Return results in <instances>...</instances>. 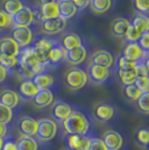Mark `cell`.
<instances>
[{"label":"cell","instance_id":"cell-1","mask_svg":"<svg viewBox=\"0 0 149 150\" xmlns=\"http://www.w3.org/2000/svg\"><path fill=\"white\" fill-rule=\"evenodd\" d=\"M65 134H80L92 137L93 132V117L90 113L81 110H73L72 113L62 123Z\"/></svg>","mask_w":149,"mask_h":150},{"label":"cell","instance_id":"cell-2","mask_svg":"<svg viewBox=\"0 0 149 150\" xmlns=\"http://www.w3.org/2000/svg\"><path fill=\"white\" fill-rule=\"evenodd\" d=\"M64 83L67 88L72 91H79L83 88L87 83V72L79 66H72L64 73Z\"/></svg>","mask_w":149,"mask_h":150},{"label":"cell","instance_id":"cell-3","mask_svg":"<svg viewBox=\"0 0 149 150\" xmlns=\"http://www.w3.org/2000/svg\"><path fill=\"white\" fill-rule=\"evenodd\" d=\"M56 42H57L56 38H50V36H38V37L34 38L31 47L33 48L39 62L50 65L48 64V53Z\"/></svg>","mask_w":149,"mask_h":150},{"label":"cell","instance_id":"cell-4","mask_svg":"<svg viewBox=\"0 0 149 150\" xmlns=\"http://www.w3.org/2000/svg\"><path fill=\"white\" fill-rule=\"evenodd\" d=\"M58 131V125L53 119H39L37 120V131L36 140L47 142L56 137Z\"/></svg>","mask_w":149,"mask_h":150},{"label":"cell","instance_id":"cell-5","mask_svg":"<svg viewBox=\"0 0 149 150\" xmlns=\"http://www.w3.org/2000/svg\"><path fill=\"white\" fill-rule=\"evenodd\" d=\"M116 108L108 102H99L93 106L92 117L101 123H109L116 118Z\"/></svg>","mask_w":149,"mask_h":150},{"label":"cell","instance_id":"cell-6","mask_svg":"<svg viewBox=\"0 0 149 150\" xmlns=\"http://www.w3.org/2000/svg\"><path fill=\"white\" fill-rule=\"evenodd\" d=\"M87 80L92 84H96V85H101L104 84L111 76V71L110 69H106L103 66H99V65H94V64H89L87 67Z\"/></svg>","mask_w":149,"mask_h":150},{"label":"cell","instance_id":"cell-7","mask_svg":"<svg viewBox=\"0 0 149 150\" xmlns=\"http://www.w3.org/2000/svg\"><path fill=\"white\" fill-rule=\"evenodd\" d=\"M10 37L20 48L29 47L34 40V35L31 27H13Z\"/></svg>","mask_w":149,"mask_h":150},{"label":"cell","instance_id":"cell-8","mask_svg":"<svg viewBox=\"0 0 149 150\" xmlns=\"http://www.w3.org/2000/svg\"><path fill=\"white\" fill-rule=\"evenodd\" d=\"M40 23V29L45 35L47 36H53L56 34L62 33L66 26H67V20L63 19L62 17H56L53 19H46L42 20Z\"/></svg>","mask_w":149,"mask_h":150},{"label":"cell","instance_id":"cell-9","mask_svg":"<svg viewBox=\"0 0 149 150\" xmlns=\"http://www.w3.org/2000/svg\"><path fill=\"white\" fill-rule=\"evenodd\" d=\"M124 58L132 62H143L147 59L148 53H145L137 43H127L122 50V55Z\"/></svg>","mask_w":149,"mask_h":150},{"label":"cell","instance_id":"cell-10","mask_svg":"<svg viewBox=\"0 0 149 150\" xmlns=\"http://www.w3.org/2000/svg\"><path fill=\"white\" fill-rule=\"evenodd\" d=\"M91 137L80 134H65L64 141L67 150H87Z\"/></svg>","mask_w":149,"mask_h":150},{"label":"cell","instance_id":"cell-11","mask_svg":"<svg viewBox=\"0 0 149 150\" xmlns=\"http://www.w3.org/2000/svg\"><path fill=\"white\" fill-rule=\"evenodd\" d=\"M34 23H35L34 10H31L29 7L24 6L18 13L13 16V27H29Z\"/></svg>","mask_w":149,"mask_h":150},{"label":"cell","instance_id":"cell-12","mask_svg":"<svg viewBox=\"0 0 149 150\" xmlns=\"http://www.w3.org/2000/svg\"><path fill=\"white\" fill-rule=\"evenodd\" d=\"M72 111L73 108L63 101H56L52 104L50 108V114L53 117V120L60 123H62L64 120L67 119V117L72 113Z\"/></svg>","mask_w":149,"mask_h":150},{"label":"cell","instance_id":"cell-13","mask_svg":"<svg viewBox=\"0 0 149 150\" xmlns=\"http://www.w3.org/2000/svg\"><path fill=\"white\" fill-rule=\"evenodd\" d=\"M17 130L20 133V136L35 137L37 131V120L28 115L21 117L17 121Z\"/></svg>","mask_w":149,"mask_h":150},{"label":"cell","instance_id":"cell-14","mask_svg":"<svg viewBox=\"0 0 149 150\" xmlns=\"http://www.w3.org/2000/svg\"><path fill=\"white\" fill-rule=\"evenodd\" d=\"M102 141L106 150H121L123 147V137L114 130H108L102 136Z\"/></svg>","mask_w":149,"mask_h":150},{"label":"cell","instance_id":"cell-15","mask_svg":"<svg viewBox=\"0 0 149 150\" xmlns=\"http://www.w3.org/2000/svg\"><path fill=\"white\" fill-rule=\"evenodd\" d=\"M90 64L103 66L106 69H110L114 64V58L110 52L106 50H98L92 53L90 57Z\"/></svg>","mask_w":149,"mask_h":150},{"label":"cell","instance_id":"cell-16","mask_svg":"<svg viewBox=\"0 0 149 150\" xmlns=\"http://www.w3.org/2000/svg\"><path fill=\"white\" fill-rule=\"evenodd\" d=\"M34 15H35V16L38 15V17L36 19H38L39 21L46 20V19H53V18H56V17H60L57 1L40 5L39 9H38V13H35V11H34Z\"/></svg>","mask_w":149,"mask_h":150},{"label":"cell","instance_id":"cell-17","mask_svg":"<svg viewBox=\"0 0 149 150\" xmlns=\"http://www.w3.org/2000/svg\"><path fill=\"white\" fill-rule=\"evenodd\" d=\"M39 91L31 80H24L18 85V95L21 100L31 101Z\"/></svg>","mask_w":149,"mask_h":150},{"label":"cell","instance_id":"cell-18","mask_svg":"<svg viewBox=\"0 0 149 150\" xmlns=\"http://www.w3.org/2000/svg\"><path fill=\"white\" fill-rule=\"evenodd\" d=\"M87 48L82 45L77 48L67 50L65 53V61L73 66H79L87 59Z\"/></svg>","mask_w":149,"mask_h":150},{"label":"cell","instance_id":"cell-19","mask_svg":"<svg viewBox=\"0 0 149 150\" xmlns=\"http://www.w3.org/2000/svg\"><path fill=\"white\" fill-rule=\"evenodd\" d=\"M21 102V99L19 98L18 93L13 90H2L0 92V104L7 106L11 110H15L18 108Z\"/></svg>","mask_w":149,"mask_h":150},{"label":"cell","instance_id":"cell-20","mask_svg":"<svg viewBox=\"0 0 149 150\" xmlns=\"http://www.w3.org/2000/svg\"><path fill=\"white\" fill-rule=\"evenodd\" d=\"M20 52V47L15 43L10 36H4L0 38V54L8 56L17 57Z\"/></svg>","mask_w":149,"mask_h":150},{"label":"cell","instance_id":"cell-21","mask_svg":"<svg viewBox=\"0 0 149 150\" xmlns=\"http://www.w3.org/2000/svg\"><path fill=\"white\" fill-rule=\"evenodd\" d=\"M31 101H33L34 105L39 108V109L47 108V106L52 105L54 103L53 91H50V90H39Z\"/></svg>","mask_w":149,"mask_h":150},{"label":"cell","instance_id":"cell-22","mask_svg":"<svg viewBox=\"0 0 149 150\" xmlns=\"http://www.w3.org/2000/svg\"><path fill=\"white\" fill-rule=\"evenodd\" d=\"M31 81L34 82V84L37 86L38 90H50L52 91V88L55 85V79L48 72H44V73L35 75Z\"/></svg>","mask_w":149,"mask_h":150},{"label":"cell","instance_id":"cell-23","mask_svg":"<svg viewBox=\"0 0 149 150\" xmlns=\"http://www.w3.org/2000/svg\"><path fill=\"white\" fill-rule=\"evenodd\" d=\"M58 43L66 52L77 48V47L83 45L81 37L75 33H66V34H64L62 37L58 39Z\"/></svg>","mask_w":149,"mask_h":150},{"label":"cell","instance_id":"cell-24","mask_svg":"<svg viewBox=\"0 0 149 150\" xmlns=\"http://www.w3.org/2000/svg\"><path fill=\"white\" fill-rule=\"evenodd\" d=\"M65 53L66 50L63 48L62 46L58 43V39L55 44L53 45V47L50 48V53H48V64L50 66H57L60 63L65 61Z\"/></svg>","mask_w":149,"mask_h":150},{"label":"cell","instance_id":"cell-25","mask_svg":"<svg viewBox=\"0 0 149 150\" xmlns=\"http://www.w3.org/2000/svg\"><path fill=\"white\" fill-rule=\"evenodd\" d=\"M57 5H58L60 17H62L65 20L71 19L77 13V8L71 0H57Z\"/></svg>","mask_w":149,"mask_h":150},{"label":"cell","instance_id":"cell-26","mask_svg":"<svg viewBox=\"0 0 149 150\" xmlns=\"http://www.w3.org/2000/svg\"><path fill=\"white\" fill-rule=\"evenodd\" d=\"M129 26H130V21L128 19L118 17L112 20L111 25H110V30L117 37H124L126 31Z\"/></svg>","mask_w":149,"mask_h":150},{"label":"cell","instance_id":"cell-27","mask_svg":"<svg viewBox=\"0 0 149 150\" xmlns=\"http://www.w3.org/2000/svg\"><path fill=\"white\" fill-rule=\"evenodd\" d=\"M130 25L137 31H139L141 35L146 31H149V19L146 15H143V13H138L136 17L132 19Z\"/></svg>","mask_w":149,"mask_h":150},{"label":"cell","instance_id":"cell-28","mask_svg":"<svg viewBox=\"0 0 149 150\" xmlns=\"http://www.w3.org/2000/svg\"><path fill=\"white\" fill-rule=\"evenodd\" d=\"M16 142L19 150H38V142L34 137L20 136Z\"/></svg>","mask_w":149,"mask_h":150},{"label":"cell","instance_id":"cell-29","mask_svg":"<svg viewBox=\"0 0 149 150\" xmlns=\"http://www.w3.org/2000/svg\"><path fill=\"white\" fill-rule=\"evenodd\" d=\"M24 7L21 0H4L2 1V10L6 11L8 15L13 16Z\"/></svg>","mask_w":149,"mask_h":150},{"label":"cell","instance_id":"cell-30","mask_svg":"<svg viewBox=\"0 0 149 150\" xmlns=\"http://www.w3.org/2000/svg\"><path fill=\"white\" fill-rule=\"evenodd\" d=\"M135 141L136 144L143 148V149H146L148 148V144H149V130L147 128H140L138 129L135 133Z\"/></svg>","mask_w":149,"mask_h":150},{"label":"cell","instance_id":"cell-31","mask_svg":"<svg viewBox=\"0 0 149 150\" xmlns=\"http://www.w3.org/2000/svg\"><path fill=\"white\" fill-rule=\"evenodd\" d=\"M90 6L94 13H104L110 10L112 0H90Z\"/></svg>","mask_w":149,"mask_h":150},{"label":"cell","instance_id":"cell-32","mask_svg":"<svg viewBox=\"0 0 149 150\" xmlns=\"http://www.w3.org/2000/svg\"><path fill=\"white\" fill-rule=\"evenodd\" d=\"M0 65L2 67L9 72V71H13V69H16L19 65V59L18 56H8V55H1L0 54Z\"/></svg>","mask_w":149,"mask_h":150},{"label":"cell","instance_id":"cell-33","mask_svg":"<svg viewBox=\"0 0 149 150\" xmlns=\"http://www.w3.org/2000/svg\"><path fill=\"white\" fill-rule=\"evenodd\" d=\"M118 77L121 84L126 86V85H130V84L135 83L137 75L135 69H132V71H119L118 69Z\"/></svg>","mask_w":149,"mask_h":150},{"label":"cell","instance_id":"cell-34","mask_svg":"<svg viewBox=\"0 0 149 150\" xmlns=\"http://www.w3.org/2000/svg\"><path fill=\"white\" fill-rule=\"evenodd\" d=\"M123 94L127 100L131 101V102H135V101L139 99V96L141 95V92H140V90L137 88L135 84H130V85L123 86Z\"/></svg>","mask_w":149,"mask_h":150},{"label":"cell","instance_id":"cell-35","mask_svg":"<svg viewBox=\"0 0 149 150\" xmlns=\"http://www.w3.org/2000/svg\"><path fill=\"white\" fill-rule=\"evenodd\" d=\"M13 117H15L13 110L0 104V123H4L6 125H10L13 122Z\"/></svg>","mask_w":149,"mask_h":150},{"label":"cell","instance_id":"cell-36","mask_svg":"<svg viewBox=\"0 0 149 150\" xmlns=\"http://www.w3.org/2000/svg\"><path fill=\"white\" fill-rule=\"evenodd\" d=\"M148 100H149V92H145V93H141V95L139 96V99L136 101L138 109H139L143 114H148L149 113Z\"/></svg>","mask_w":149,"mask_h":150},{"label":"cell","instance_id":"cell-37","mask_svg":"<svg viewBox=\"0 0 149 150\" xmlns=\"http://www.w3.org/2000/svg\"><path fill=\"white\" fill-rule=\"evenodd\" d=\"M136 65L137 62L129 61V59L124 58L123 56H120L117 61V67L119 71H132V69H135Z\"/></svg>","mask_w":149,"mask_h":150},{"label":"cell","instance_id":"cell-38","mask_svg":"<svg viewBox=\"0 0 149 150\" xmlns=\"http://www.w3.org/2000/svg\"><path fill=\"white\" fill-rule=\"evenodd\" d=\"M132 6L138 13L146 15L149 10V0H132Z\"/></svg>","mask_w":149,"mask_h":150},{"label":"cell","instance_id":"cell-39","mask_svg":"<svg viewBox=\"0 0 149 150\" xmlns=\"http://www.w3.org/2000/svg\"><path fill=\"white\" fill-rule=\"evenodd\" d=\"M13 25V16L8 15L6 11L0 9V31L5 30Z\"/></svg>","mask_w":149,"mask_h":150},{"label":"cell","instance_id":"cell-40","mask_svg":"<svg viewBox=\"0 0 149 150\" xmlns=\"http://www.w3.org/2000/svg\"><path fill=\"white\" fill-rule=\"evenodd\" d=\"M141 36V34L139 33V31H137L132 26H129L128 27V29L126 31V35H124V38L127 39V42L128 43H137L138 42V39L140 38Z\"/></svg>","mask_w":149,"mask_h":150},{"label":"cell","instance_id":"cell-41","mask_svg":"<svg viewBox=\"0 0 149 150\" xmlns=\"http://www.w3.org/2000/svg\"><path fill=\"white\" fill-rule=\"evenodd\" d=\"M137 88L140 90L141 93L149 92V79L148 76H141V77H137L135 83Z\"/></svg>","mask_w":149,"mask_h":150},{"label":"cell","instance_id":"cell-42","mask_svg":"<svg viewBox=\"0 0 149 150\" xmlns=\"http://www.w3.org/2000/svg\"><path fill=\"white\" fill-rule=\"evenodd\" d=\"M137 77H141V76H148V58L143 62H138L135 67Z\"/></svg>","mask_w":149,"mask_h":150},{"label":"cell","instance_id":"cell-43","mask_svg":"<svg viewBox=\"0 0 149 150\" xmlns=\"http://www.w3.org/2000/svg\"><path fill=\"white\" fill-rule=\"evenodd\" d=\"M87 150H106V148L104 144H103V141H102V139L91 137L90 146H89V149Z\"/></svg>","mask_w":149,"mask_h":150},{"label":"cell","instance_id":"cell-44","mask_svg":"<svg viewBox=\"0 0 149 150\" xmlns=\"http://www.w3.org/2000/svg\"><path fill=\"white\" fill-rule=\"evenodd\" d=\"M137 44L140 46V48H141L145 53H148L149 52V31L143 33V35L140 36V38L138 39Z\"/></svg>","mask_w":149,"mask_h":150},{"label":"cell","instance_id":"cell-45","mask_svg":"<svg viewBox=\"0 0 149 150\" xmlns=\"http://www.w3.org/2000/svg\"><path fill=\"white\" fill-rule=\"evenodd\" d=\"M1 150H19L16 140H13L11 137H5L4 138V144Z\"/></svg>","mask_w":149,"mask_h":150},{"label":"cell","instance_id":"cell-46","mask_svg":"<svg viewBox=\"0 0 149 150\" xmlns=\"http://www.w3.org/2000/svg\"><path fill=\"white\" fill-rule=\"evenodd\" d=\"M71 1L74 4V6L77 8V10H82L90 5V0H71Z\"/></svg>","mask_w":149,"mask_h":150},{"label":"cell","instance_id":"cell-47","mask_svg":"<svg viewBox=\"0 0 149 150\" xmlns=\"http://www.w3.org/2000/svg\"><path fill=\"white\" fill-rule=\"evenodd\" d=\"M7 76H8V71L0 65V84H1L2 82L6 81Z\"/></svg>","mask_w":149,"mask_h":150},{"label":"cell","instance_id":"cell-48","mask_svg":"<svg viewBox=\"0 0 149 150\" xmlns=\"http://www.w3.org/2000/svg\"><path fill=\"white\" fill-rule=\"evenodd\" d=\"M7 133H8V125L0 123V138L7 137Z\"/></svg>","mask_w":149,"mask_h":150},{"label":"cell","instance_id":"cell-49","mask_svg":"<svg viewBox=\"0 0 149 150\" xmlns=\"http://www.w3.org/2000/svg\"><path fill=\"white\" fill-rule=\"evenodd\" d=\"M57 0H37V2L39 5H44V4H48V2H54Z\"/></svg>","mask_w":149,"mask_h":150},{"label":"cell","instance_id":"cell-50","mask_svg":"<svg viewBox=\"0 0 149 150\" xmlns=\"http://www.w3.org/2000/svg\"><path fill=\"white\" fill-rule=\"evenodd\" d=\"M2 144H4V138H0V150L2 148Z\"/></svg>","mask_w":149,"mask_h":150},{"label":"cell","instance_id":"cell-51","mask_svg":"<svg viewBox=\"0 0 149 150\" xmlns=\"http://www.w3.org/2000/svg\"><path fill=\"white\" fill-rule=\"evenodd\" d=\"M65 150H67V149H65Z\"/></svg>","mask_w":149,"mask_h":150}]
</instances>
